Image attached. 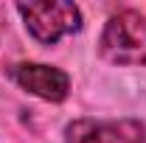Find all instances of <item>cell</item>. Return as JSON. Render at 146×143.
Returning a JSON list of instances; mask_svg holds the SVG:
<instances>
[{"mask_svg": "<svg viewBox=\"0 0 146 143\" xmlns=\"http://www.w3.org/2000/svg\"><path fill=\"white\" fill-rule=\"evenodd\" d=\"M98 51L112 65H146V17L138 11H118L110 17Z\"/></svg>", "mask_w": 146, "mask_h": 143, "instance_id": "cell-1", "label": "cell"}, {"mask_svg": "<svg viewBox=\"0 0 146 143\" xmlns=\"http://www.w3.org/2000/svg\"><path fill=\"white\" fill-rule=\"evenodd\" d=\"M17 11L39 42H56L82 28V11L73 3H17Z\"/></svg>", "mask_w": 146, "mask_h": 143, "instance_id": "cell-2", "label": "cell"}, {"mask_svg": "<svg viewBox=\"0 0 146 143\" xmlns=\"http://www.w3.org/2000/svg\"><path fill=\"white\" fill-rule=\"evenodd\" d=\"M146 129L141 121H73L65 143H143Z\"/></svg>", "mask_w": 146, "mask_h": 143, "instance_id": "cell-3", "label": "cell"}, {"mask_svg": "<svg viewBox=\"0 0 146 143\" xmlns=\"http://www.w3.org/2000/svg\"><path fill=\"white\" fill-rule=\"evenodd\" d=\"M11 79L23 90L34 93L45 101H62L68 98V90H70L68 73H62L59 68H48V65H34V62L11 68Z\"/></svg>", "mask_w": 146, "mask_h": 143, "instance_id": "cell-4", "label": "cell"}]
</instances>
